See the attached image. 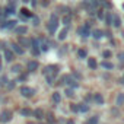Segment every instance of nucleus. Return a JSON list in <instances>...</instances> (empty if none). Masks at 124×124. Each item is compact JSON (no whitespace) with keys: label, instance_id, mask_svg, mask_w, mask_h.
Listing matches in <instances>:
<instances>
[{"label":"nucleus","instance_id":"1","mask_svg":"<svg viewBox=\"0 0 124 124\" xmlns=\"http://www.w3.org/2000/svg\"><path fill=\"white\" fill-rule=\"evenodd\" d=\"M57 26H58L57 16H55V15H51V21H50V23H48V31H50L51 34H54L55 29H57Z\"/></svg>","mask_w":124,"mask_h":124},{"label":"nucleus","instance_id":"2","mask_svg":"<svg viewBox=\"0 0 124 124\" xmlns=\"http://www.w3.org/2000/svg\"><path fill=\"white\" fill-rule=\"evenodd\" d=\"M47 76H53V78H55L57 76V66H48V67H45V72H44Z\"/></svg>","mask_w":124,"mask_h":124},{"label":"nucleus","instance_id":"3","mask_svg":"<svg viewBox=\"0 0 124 124\" xmlns=\"http://www.w3.org/2000/svg\"><path fill=\"white\" fill-rule=\"evenodd\" d=\"M21 93H22L23 96H28V98H29V96H32V95L35 93V91H34L32 88H28V86H22V88H21Z\"/></svg>","mask_w":124,"mask_h":124},{"label":"nucleus","instance_id":"4","mask_svg":"<svg viewBox=\"0 0 124 124\" xmlns=\"http://www.w3.org/2000/svg\"><path fill=\"white\" fill-rule=\"evenodd\" d=\"M10 118H12V112H10L9 109L3 111V112H2V115H0V120H2L3 123H8V121H9Z\"/></svg>","mask_w":124,"mask_h":124},{"label":"nucleus","instance_id":"5","mask_svg":"<svg viewBox=\"0 0 124 124\" xmlns=\"http://www.w3.org/2000/svg\"><path fill=\"white\" fill-rule=\"evenodd\" d=\"M79 34H82V37H89V34H91V31H89V25H88V23L83 25V26L79 29Z\"/></svg>","mask_w":124,"mask_h":124},{"label":"nucleus","instance_id":"6","mask_svg":"<svg viewBox=\"0 0 124 124\" xmlns=\"http://www.w3.org/2000/svg\"><path fill=\"white\" fill-rule=\"evenodd\" d=\"M5 58H6V61H12V60L15 58L13 51H12V50H9V48H5Z\"/></svg>","mask_w":124,"mask_h":124},{"label":"nucleus","instance_id":"7","mask_svg":"<svg viewBox=\"0 0 124 124\" xmlns=\"http://www.w3.org/2000/svg\"><path fill=\"white\" fill-rule=\"evenodd\" d=\"M93 101H95L98 105H102V104H104V96H102L101 93H95V95H93Z\"/></svg>","mask_w":124,"mask_h":124},{"label":"nucleus","instance_id":"8","mask_svg":"<svg viewBox=\"0 0 124 124\" xmlns=\"http://www.w3.org/2000/svg\"><path fill=\"white\" fill-rule=\"evenodd\" d=\"M37 67H38V63H37V61H29V63H28V70H29V72H35Z\"/></svg>","mask_w":124,"mask_h":124},{"label":"nucleus","instance_id":"9","mask_svg":"<svg viewBox=\"0 0 124 124\" xmlns=\"http://www.w3.org/2000/svg\"><path fill=\"white\" fill-rule=\"evenodd\" d=\"M26 31H28V29H26V26H16V28H15V32H16V34H19V35L26 34Z\"/></svg>","mask_w":124,"mask_h":124},{"label":"nucleus","instance_id":"10","mask_svg":"<svg viewBox=\"0 0 124 124\" xmlns=\"http://www.w3.org/2000/svg\"><path fill=\"white\" fill-rule=\"evenodd\" d=\"M88 66H89L91 69H96V66H98L96 60H95V58H89V60H88Z\"/></svg>","mask_w":124,"mask_h":124},{"label":"nucleus","instance_id":"11","mask_svg":"<svg viewBox=\"0 0 124 124\" xmlns=\"http://www.w3.org/2000/svg\"><path fill=\"white\" fill-rule=\"evenodd\" d=\"M12 47H13V51H15L16 54H23V48H22L21 45H18V44H13Z\"/></svg>","mask_w":124,"mask_h":124},{"label":"nucleus","instance_id":"12","mask_svg":"<svg viewBox=\"0 0 124 124\" xmlns=\"http://www.w3.org/2000/svg\"><path fill=\"white\" fill-rule=\"evenodd\" d=\"M34 115H35L38 120H41V118L44 117V111H42L41 108H38V109H35V111H34Z\"/></svg>","mask_w":124,"mask_h":124},{"label":"nucleus","instance_id":"13","mask_svg":"<svg viewBox=\"0 0 124 124\" xmlns=\"http://www.w3.org/2000/svg\"><path fill=\"white\" fill-rule=\"evenodd\" d=\"M5 13H6V15H12V13H15V6H13V5H9V6L5 9Z\"/></svg>","mask_w":124,"mask_h":124},{"label":"nucleus","instance_id":"14","mask_svg":"<svg viewBox=\"0 0 124 124\" xmlns=\"http://www.w3.org/2000/svg\"><path fill=\"white\" fill-rule=\"evenodd\" d=\"M111 25H114V26L118 28V26L121 25V19H120L118 16H112V23H111Z\"/></svg>","mask_w":124,"mask_h":124},{"label":"nucleus","instance_id":"15","mask_svg":"<svg viewBox=\"0 0 124 124\" xmlns=\"http://www.w3.org/2000/svg\"><path fill=\"white\" fill-rule=\"evenodd\" d=\"M67 32H69V28L66 26L63 31L60 32V35H58V39H64V38H66V35H67Z\"/></svg>","mask_w":124,"mask_h":124},{"label":"nucleus","instance_id":"16","mask_svg":"<svg viewBox=\"0 0 124 124\" xmlns=\"http://www.w3.org/2000/svg\"><path fill=\"white\" fill-rule=\"evenodd\" d=\"M104 19H105V23H107V25H111V23H112V15H111V13H107V15L104 16Z\"/></svg>","mask_w":124,"mask_h":124},{"label":"nucleus","instance_id":"17","mask_svg":"<svg viewBox=\"0 0 124 124\" xmlns=\"http://www.w3.org/2000/svg\"><path fill=\"white\" fill-rule=\"evenodd\" d=\"M92 37H93V38H96V39L102 38V31H99V29H95V31L92 32Z\"/></svg>","mask_w":124,"mask_h":124},{"label":"nucleus","instance_id":"18","mask_svg":"<svg viewBox=\"0 0 124 124\" xmlns=\"http://www.w3.org/2000/svg\"><path fill=\"white\" fill-rule=\"evenodd\" d=\"M53 101L57 102V104L61 101V95H60V92H54V93H53Z\"/></svg>","mask_w":124,"mask_h":124},{"label":"nucleus","instance_id":"19","mask_svg":"<svg viewBox=\"0 0 124 124\" xmlns=\"http://www.w3.org/2000/svg\"><path fill=\"white\" fill-rule=\"evenodd\" d=\"M124 104V93H118L117 96V105H123Z\"/></svg>","mask_w":124,"mask_h":124},{"label":"nucleus","instance_id":"20","mask_svg":"<svg viewBox=\"0 0 124 124\" xmlns=\"http://www.w3.org/2000/svg\"><path fill=\"white\" fill-rule=\"evenodd\" d=\"M3 26H5V28H16V22H15V21H9V22H6Z\"/></svg>","mask_w":124,"mask_h":124},{"label":"nucleus","instance_id":"21","mask_svg":"<svg viewBox=\"0 0 124 124\" xmlns=\"http://www.w3.org/2000/svg\"><path fill=\"white\" fill-rule=\"evenodd\" d=\"M79 107V111H82V112H88L89 111V107L86 105V104H80V105H78Z\"/></svg>","mask_w":124,"mask_h":124},{"label":"nucleus","instance_id":"22","mask_svg":"<svg viewBox=\"0 0 124 124\" xmlns=\"http://www.w3.org/2000/svg\"><path fill=\"white\" fill-rule=\"evenodd\" d=\"M102 67H104V69H112V67H114V64L105 60V61H102Z\"/></svg>","mask_w":124,"mask_h":124},{"label":"nucleus","instance_id":"23","mask_svg":"<svg viewBox=\"0 0 124 124\" xmlns=\"http://www.w3.org/2000/svg\"><path fill=\"white\" fill-rule=\"evenodd\" d=\"M19 41H21V44H22L23 47H29V45H31V41H29V39H26V38H21Z\"/></svg>","mask_w":124,"mask_h":124},{"label":"nucleus","instance_id":"24","mask_svg":"<svg viewBox=\"0 0 124 124\" xmlns=\"http://www.w3.org/2000/svg\"><path fill=\"white\" fill-rule=\"evenodd\" d=\"M21 70H22V66H19V64H15L12 67V72H15V73H19Z\"/></svg>","mask_w":124,"mask_h":124},{"label":"nucleus","instance_id":"25","mask_svg":"<svg viewBox=\"0 0 124 124\" xmlns=\"http://www.w3.org/2000/svg\"><path fill=\"white\" fill-rule=\"evenodd\" d=\"M21 114L26 117V115H31L32 112H31V109H28V108H23V109H21Z\"/></svg>","mask_w":124,"mask_h":124},{"label":"nucleus","instance_id":"26","mask_svg":"<svg viewBox=\"0 0 124 124\" xmlns=\"http://www.w3.org/2000/svg\"><path fill=\"white\" fill-rule=\"evenodd\" d=\"M86 54H88V53H86V50H79V51H78V55H79L80 58L86 57Z\"/></svg>","mask_w":124,"mask_h":124},{"label":"nucleus","instance_id":"27","mask_svg":"<svg viewBox=\"0 0 124 124\" xmlns=\"http://www.w3.org/2000/svg\"><path fill=\"white\" fill-rule=\"evenodd\" d=\"M70 21H72V18H70V16H64V18H63V23H64L66 26L70 23Z\"/></svg>","mask_w":124,"mask_h":124},{"label":"nucleus","instance_id":"28","mask_svg":"<svg viewBox=\"0 0 124 124\" xmlns=\"http://www.w3.org/2000/svg\"><path fill=\"white\" fill-rule=\"evenodd\" d=\"M88 124H98V117H91V120L88 121Z\"/></svg>","mask_w":124,"mask_h":124},{"label":"nucleus","instance_id":"29","mask_svg":"<svg viewBox=\"0 0 124 124\" xmlns=\"http://www.w3.org/2000/svg\"><path fill=\"white\" fill-rule=\"evenodd\" d=\"M70 109H72L73 112H78V111H79V107H78L76 104H70Z\"/></svg>","mask_w":124,"mask_h":124},{"label":"nucleus","instance_id":"30","mask_svg":"<svg viewBox=\"0 0 124 124\" xmlns=\"http://www.w3.org/2000/svg\"><path fill=\"white\" fill-rule=\"evenodd\" d=\"M21 12H22V15H23V16H31V12H29V10H26L25 8H23Z\"/></svg>","mask_w":124,"mask_h":124},{"label":"nucleus","instance_id":"31","mask_svg":"<svg viewBox=\"0 0 124 124\" xmlns=\"http://www.w3.org/2000/svg\"><path fill=\"white\" fill-rule=\"evenodd\" d=\"M47 118H48V123H50V124H53V123L55 121V120H54V115H53V114H50V115H48Z\"/></svg>","mask_w":124,"mask_h":124},{"label":"nucleus","instance_id":"32","mask_svg":"<svg viewBox=\"0 0 124 124\" xmlns=\"http://www.w3.org/2000/svg\"><path fill=\"white\" fill-rule=\"evenodd\" d=\"M102 55H104L105 58H107V57H111V51H108V50H105V51L102 53Z\"/></svg>","mask_w":124,"mask_h":124},{"label":"nucleus","instance_id":"33","mask_svg":"<svg viewBox=\"0 0 124 124\" xmlns=\"http://www.w3.org/2000/svg\"><path fill=\"white\" fill-rule=\"evenodd\" d=\"M5 85H6V76H3L0 79V86H5Z\"/></svg>","mask_w":124,"mask_h":124},{"label":"nucleus","instance_id":"34","mask_svg":"<svg viewBox=\"0 0 124 124\" xmlns=\"http://www.w3.org/2000/svg\"><path fill=\"white\" fill-rule=\"evenodd\" d=\"M66 95L67 96H73V89H66Z\"/></svg>","mask_w":124,"mask_h":124},{"label":"nucleus","instance_id":"35","mask_svg":"<svg viewBox=\"0 0 124 124\" xmlns=\"http://www.w3.org/2000/svg\"><path fill=\"white\" fill-rule=\"evenodd\" d=\"M118 58L123 61V63H124V53H118Z\"/></svg>","mask_w":124,"mask_h":124},{"label":"nucleus","instance_id":"36","mask_svg":"<svg viewBox=\"0 0 124 124\" xmlns=\"http://www.w3.org/2000/svg\"><path fill=\"white\" fill-rule=\"evenodd\" d=\"M13 88H15V82H13V83H9V85H8V89H9V91H12Z\"/></svg>","mask_w":124,"mask_h":124},{"label":"nucleus","instance_id":"37","mask_svg":"<svg viewBox=\"0 0 124 124\" xmlns=\"http://www.w3.org/2000/svg\"><path fill=\"white\" fill-rule=\"evenodd\" d=\"M98 18H104V12L102 10H98Z\"/></svg>","mask_w":124,"mask_h":124},{"label":"nucleus","instance_id":"38","mask_svg":"<svg viewBox=\"0 0 124 124\" xmlns=\"http://www.w3.org/2000/svg\"><path fill=\"white\" fill-rule=\"evenodd\" d=\"M38 22H39V19H38V18H35V19H34V25H38Z\"/></svg>","mask_w":124,"mask_h":124},{"label":"nucleus","instance_id":"39","mask_svg":"<svg viewBox=\"0 0 124 124\" xmlns=\"http://www.w3.org/2000/svg\"><path fill=\"white\" fill-rule=\"evenodd\" d=\"M25 79H26V76H25V75H22V76L19 78V80H25Z\"/></svg>","mask_w":124,"mask_h":124},{"label":"nucleus","instance_id":"40","mask_svg":"<svg viewBox=\"0 0 124 124\" xmlns=\"http://www.w3.org/2000/svg\"><path fill=\"white\" fill-rule=\"evenodd\" d=\"M120 83H123V85H124V76H123V78L120 79Z\"/></svg>","mask_w":124,"mask_h":124},{"label":"nucleus","instance_id":"41","mask_svg":"<svg viewBox=\"0 0 124 124\" xmlns=\"http://www.w3.org/2000/svg\"><path fill=\"white\" fill-rule=\"evenodd\" d=\"M66 124H75V123H73V121H72V120H69V121H67V123H66Z\"/></svg>","mask_w":124,"mask_h":124},{"label":"nucleus","instance_id":"42","mask_svg":"<svg viewBox=\"0 0 124 124\" xmlns=\"http://www.w3.org/2000/svg\"><path fill=\"white\" fill-rule=\"evenodd\" d=\"M23 2H25V3H26V2H29V0H23Z\"/></svg>","mask_w":124,"mask_h":124},{"label":"nucleus","instance_id":"43","mask_svg":"<svg viewBox=\"0 0 124 124\" xmlns=\"http://www.w3.org/2000/svg\"><path fill=\"white\" fill-rule=\"evenodd\" d=\"M0 70H2V64H0Z\"/></svg>","mask_w":124,"mask_h":124},{"label":"nucleus","instance_id":"44","mask_svg":"<svg viewBox=\"0 0 124 124\" xmlns=\"http://www.w3.org/2000/svg\"><path fill=\"white\" fill-rule=\"evenodd\" d=\"M28 124H34V123H28Z\"/></svg>","mask_w":124,"mask_h":124},{"label":"nucleus","instance_id":"45","mask_svg":"<svg viewBox=\"0 0 124 124\" xmlns=\"http://www.w3.org/2000/svg\"><path fill=\"white\" fill-rule=\"evenodd\" d=\"M123 8H124V5H123Z\"/></svg>","mask_w":124,"mask_h":124},{"label":"nucleus","instance_id":"46","mask_svg":"<svg viewBox=\"0 0 124 124\" xmlns=\"http://www.w3.org/2000/svg\"><path fill=\"white\" fill-rule=\"evenodd\" d=\"M0 13H2V12H0Z\"/></svg>","mask_w":124,"mask_h":124},{"label":"nucleus","instance_id":"47","mask_svg":"<svg viewBox=\"0 0 124 124\" xmlns=\"http://www.w3.org/2000/svg\"><path fill=\"white\" fill-rule=\"evenodd\" d=\"M86 124H88V123H86Z\"/></svg>","mask_w":124,"mask_h":124}]
</instances>
